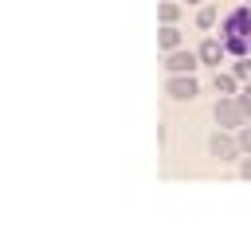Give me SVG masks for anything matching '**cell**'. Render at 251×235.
Wrapping results in <instances>:
<instances>
[{
  "label": "cell",
  "mask_w": 251,
  "mask_h": 235,
  "mask_svg": "<svg viewBox=\"0 0 251 235\" xmlns=\"http://www.w3.org/2000/svg\"><path fill=\"white\" fill-rule=\"evenodd\" d=\"M247 39H251V8H239L227 20V51H247Z\"/></svg>",
  "instance_id": "obj_1"
},
{
  "label": "cell",
  "mask_w": 251,
  "mask_h": 235,
  "mask_svg": "<svg viewBox=\"0 0 251 235\" xmlns=\"http://www.w3.org/2000/svg\"><path fill=\"white\" fill-rule=\"evenodd\" d=\"M243 118H247V110L239 102H216V125L235 129V125H243Z\"/></svg>",
  "instance_id": "obj_2"
},
{
  "label": "cell",
  "mask_w": 251,
  "mask_h": 235,
  "mask_svg": "<svg viewBox=\"0 0 251 235\" xmlns=\"http://www.w3.org/2000/svg\"><path fill=\"white\" fill-rule=\"evenodd\" d=\"M196 90H200V86H196L192 74H176V78L169 82V94H173V98H196Z\"/></svg>",
  "instance_id": "obj_3"
},
{
  "label": "cell",
  "mask_w": 251,
  "mask_h": 235,
  "mask_svg": "<svg viewBox=\"0 0 251 235\" xmlns=\"http://www.w3.org/2000/svg\"><path fill=\"white\" fill-rule=\"evenodd\" d=\"M165 67H169V70H176V74H188V70L196 67V55H192V51H173Z\"/></svg>",
  "instance_id": "obj_4"
},
{
  "label": "cell",
  "mask_w": 251,
  "mask_h": 235,
  "mask_svg": "<svg viewBox=\"0 0 251 235\" xmlns=\"http://www.w3.org/2000/svg\"><path fill=\"white\" fill-rule=\"evenodd\" d=\"M208 149H212V157H235V149H239V141H231V137H224V133H216L212 141H208Z\"/></svg>",
  "instance_id": "obj_5"
},
{
  "label": "cell",
  "mask_w": 251,
  "mask_h": 235,
  "mask_svg": "<svg viewBox=\"0 0 251 235\" xmlns=\"http://www.w3.org/2000/svg\"><path fill=\"white\" fill-rule=\"evenodd\" d=\"M200 59L216 67V63L224 59V43H216V39H204V47H200Z\"/></svg>",
  "instance_id": "obj_6"
},
{
  "label": "cell",
  "mask_w": 251,
  "mask_h": 235,
  "mask_svg": "<svg viewBox=\"0 0 251 235\" xmlns=\"http://www.w3.org/2000/svg\"><path fill=\"white\" fill-rule=\"evenodd\" d=\"M157 43H161L165 51H176V43H180V35H176V27H161V35H157Z\"/></svg>",
  "instance_id": "obj_7"
},
{
  "label": "cell",
  "mask_w": 251,
  "mask_h": 235,
  "mask_svg": "<svg viewBox=\"0 0 251 235\" xmlns=\"http://www.w3.org/2000/svg\"><path fill=\"white\" fill-rule=\"evenodd\" d=\"M196 24H200V27H212V24H216V8H200V12H196Z\"/></svg>",
  "instance_id": "obj_8"
},
{
  "label": "cell",
  "mask_w": 251,
  "mask_h": 235,
  "mask_svg": "<svg viewBox=\"0 0 251 235\" xmlns=\"http://www.w3.org/2000/svg\"><path fill=\"white\" fill-rule=\"evenodd\" d=\"M216 90H220V94H231V90H235V78H231V74H216Z\"/></svg>",
  "instance_id": "obj_9"
},
{
  "label": "cell",
  "mask_w": 251,
  "mask_h": 235,
  "mask_svg": "<svg viewBox=\"0 0 251 235\" xmlns=\"http://www.w3.org/2000/svg\"><path fill=\"white\" fill-rule=\"evenodd\" d=\"M176 16H180V8H176V4H169V0H165V4H161V20H165V24H173V20H176Z\"/></svg>",
  "instance_id": "obj_10"
},
{
  "label": "cell",
  "mask_w": 251,
  "mask_h": 235,
  "mask_svg": "<svg viewBox=\"0 0 251 235\" xmlns=\"http://www.w3.org/2000/svg\"><path fill=\"white\" fill-rule=\"evenodd\" d=\"M235 78H251V63H247V59L235 67Z\"/></svg>",
  "instance_id": "obj_11"
},
{
  "label": "cell",
  "mask_w": 251,
  "mask_h": 235,
  "mask_svg": "<svg viewBox=\"0 0 251 235\" xmlns=\"http://www.w3.org/2000/svg\"><path fill=\"white\" fill-rule=\"evenodd\" d=\"M239 149H243V153H251V129H243V133H239Z\"/></svg>",
  "instance_id": "obj_12"
},
{
  "label": "cell",
  "mask_w": 251,
  "mask_h": 235,
  "mask_svg": "<svg viewBox=\"0 0 251 235\" xmlns=\"http://www.w3.org/2000/svg\"><path fill=\"white\" fill-rule=\"evenodd\" d=\"M239 176H243V180H251V157H247V161L239 164Z\"/></svg>",
  "instance_id": "obj_13"
},
{
  "label": "cell",
  "mask_w": 251,
  "mask_h": 235,
  "mask_svg": "<svg viewBox=\"0 0 251 235\" xmlns=\"http://www.w3.org/2000/svg\"><path fill=\"white\" fill-rule=\"evenodd\" d=\"M188 4H200V0H188Z\"/></svg>",
  "instance_id": "obj_14"
},
{
  "label": "cell",
  "mask_w": 251,
  "mask_h": 235,
  "mask_svg": "<svg viewBox=\"0 0 251 235\" xmlns=\"http://www.w3.org/2000/svg\"><path fill=\"white\" fill-rule=\"evenodd\" d=\"M247 4H251V0H247Z\"/></svg>",
  "instance_id": "obj_15"
},
{
  "label": "cell",
  "mask_w": 251,
  "mask_h": 235,
  "mask_svg": "<svg viewBox=\"0 0 251 235\" xmlns=\"http://www.w3.org/2000/svg\"><path fill=\"white\" fill-rule=\"evenodd\" d=\"M247 90H251V86H247Z\"/></svg>",
  "instance_id": "obj_16"
}]
</instances>
